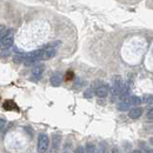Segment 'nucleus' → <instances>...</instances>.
Returning a JSON list of instances; mask_svg holds the SVG:
<instances>
[{
  "label": "nucleus",
  "instance_id": "obj_11",
  "mask_svg": "<svg viewBox=\"0 0 153 153\" xmlns=\"http://www.w3.org/2000/svg\"><path fill=\"white\" fill-rule=\"evenodd\" d=\"M128 100H130V104L133 105V106H138L140 105L143 101H141V98L138 96H132V97H128Z\"/></svg>",
  "mask_w": 153,
  "mask_h": 153
},
{
  "label": "nucleus",
  "instance_id": "obj_23",
  "mask_svg": "<svg viewBox=\"0 0 153 153\" xmlns=\"http://www.w3.org/2000/svg\"><path fill=\"white\" fill-rule=\"evenodd\" d=\"M132 153H141V151H140V150H134Z\"/></svg>",
  "mask_w": 153,
  "mask_h": 153
},
{
  "label": "nucleus",
  "instance_id": "obj_20",
  "mask_svg": "<svg viewBox=\"0 0 153 153\" xmlns=\"http://www.w3.org/2000/svg\"><path fill=\"white\" fill-rule=\"evenodd\" d=\"M74 153H85V149L82 146H78L76 149V151H74Z\"/></svg>",
  "mask_w": 153,
  "mask_h": 153
},
{
  "label": "nucleus",
  "instance_id": "obj_3",
  "mask_svg": "<svg viewBox=\"0 0 153 153\" xmlns=\"http://www.w3.org/2000/svg\"><path fill=\"white\" fill-rule=\"evenodd\" d=\"M13 45V37H12V30L0 40V50H8Z\"/></svg>",
  "mask_w": 153,
  "mask_h": 153
},
{
  "label": "nucleus",
  "instance_id": "obj_24",
  "mask_svg": "<svg viewBox=\"0 0 153 153\" xmlns=\"http://www.w3.org/2000/svg\"><path fill=\"white\" fill-rule=\"evenodd\" d=\"M151 144H152V145H153V138H152V139H151Z\"/></svg>",
  "mask_w": 153,
  "mask_h": 153
},
{
  "label": "nucleus",
  "instance_id": "obj_1",
  "mask_svg": "<svg viewBox=\"0 0 153 153\" xmlns=\"http://www.w3.org/2000/svg\"><path fill=\"white\" fill-rule=\"evenodd\" d=\"M121 86H123V81H121V76H114L112 78V88H111V100L115 101L117 97L119 96L120 93V90H121Z\"/></svg>",
  "mask_w": 153,
  "mask_h": 153
},
{
  "label": "nucleus",
  "instance_id": "obj_22",
  "mask_svg": "<svg viewBox=\"0 0 153 153\" xmlns=\"http://www.w3.org/2000/svg\"><path fill=\"white\" fill-rule=\"evenodd\" d=\"M145 153H153V150H151V149H147V150L145 151Z\"/></svg>",
  "mask_w": 153,
  "mask_h": 153
},
{
  "label": "nucleus",
  "instance_id": "obj_21",
  "mask_svg": "<svg viewBox=\"0 0 153 153\" xmlns=\"http://www.w3.org/2000/svg\"><path fill=\"white\" fill-rule=\"evenodd\" d=\"M146 117H147V119H153V108L149 110V112L146 113Z\"/></svg>",
  "mask_w": 153,
  "mask_h": 153
},
{
  "label": "nucleus",
  "instance_id": "obj_18",
  "mask_svg": "<svg viewBox=\"0 0 153 153\" xmlns=\"http://www.w3.org/2000/svg\"><path fill=\"white\" fill-rule=\"evenodd\" d=\"M73 78H74L73 72H72V71H68V72L66 73V76H65V80H66V81H70V80H72Z\"/></svg>",
  "mask_w": 153,
  "mask_h": 153
},
{
  "label": "nucleus",
  "instance_id": "obj_15",
  "mask_svg": "<svg viewBox=\"0 0 153 153\" xmlns=\"http://www.w3.org/2000/svg\"><path fill=\"white\" fill-rule=\"evenodd\" d=\"M141 101L145 104H152L153 102V96L152 94H145L141 98Z\"/></svg>",
  "mask_w": 153,
  "mask_h": 153
},
{
  "label": "nucleus",
  "instance_id": "obj_7",
  "mask_svg": "<svg viewBox=\"0 0 153 153\" xmlns=\"http://www.w3.org/2000/svg\"><path fill=\"white\" fill-rule=\"evenodd\" d=\"M143 108L141 107H139V106H134L133 108H131L130 110V112H128V117L131 118V119H138V118H140L141 114H143Z\"/></svg>",
  "mask_w": 153,
  "mask_h": 153
},
{
  "label": "nucleus",
  "instance_id": "obj_2",
  "mask_svg": "<svg viewBox=\"0 0 153 153\" xmlns=\"http://www.w3.org/2000/svg\"><path fill=\"white\" fill-rule=\"evenodd\" d=\"M50 147V138L46 133H40L38 137V152L45 153L47 152Z\"/></svg>",
  "mask_w": 153,
  "mask_h": 153
},
{
  "label": "nucleus",
  "instance_id": "obj_12",
  "mask_svg": "<svg viewBox=\"0 0 153 153\" xmlns=\"http://www.w3.org/2000/svg\"><path fill=\"white\" fill-rule=\"evenodd\" d=\"M96 145L93 143H87L86 144V153H96Z\"/></svg>",
  "mask_w": 153,
  "mask_h": 153
},
{
  "label": "nucleus",
  "instance_id": "obj_10",
  "mask_svg": "<svg viewBox=\"0 0 153 153\" xmlns=\"http://www.w3.org/2000/svg\"><path fill=\"white\" fill-rule=\"evenodd\" d=\"M51 85L54 86V87H58L61 85V76L60 73H54L53 76H51Z\"/></svg>",
  "mask_w": 153,
  "mask_h": 153
},
{
  "label": "nucleus",
  "instance_id": "obj_13",
  "mask_svg": "<svg viewBox=\"0 0 153 153\" xmlns=\"http://www.w3.org/2000/svg\"><path fill=\"white\" fill-rule=\"evenodd\" d=\"M10 31H11V30H7L5 25H0V40L4 38L6 34H8Z\"/></svg>",
  "mask_w": 153,
  "mask_h": 153
},
{
  "label": "nucleus",
  "instance_id": "obj_6",
  "mask_svg": "<svg viewBox=\"0 0 153 153\" xmlns=\"http://www.w3.org/2000/svg\"><path fill=\"white\" fill-rule=\"evenodd\" d=\"M44 65H37L33 67V71H32V80L34 81H38L39 79L42 76V72H44Z\"/></svg>",
  "mask_w": 153,
  "mask_h": 153
},
{
  "label": "nucleus",
  "instance_id": "obj_9",
  "mask_svg": "<svg viewBox=\"0 0 153 153\" xmlns=\"http://www.w3.org/2000/svg\"><path fill=\"white\" fill-rule=\"evenodd\" d=\"M130 106H131L130 100H128V98H126V99L120 100V102L117 105V108L119 111H127V110H130Z\"/></svg>",
  "mask_w": 153,
  "mask_h": 153
},
{
  "label": "nucleus",
  "instance_id": "obj_19",
  "mask_svg": "<svg viewBox=\"0 0 153 153\" xmlns=\"http://www.w3.org/2000/svg\"><path fill=\"white\" fill-rule=\"evenodd\" d=\"M5 125H6V120H5L4 118H0V133H1V131L4 130Z\"/></svg>",
  "mask_w": 153,
  "mask_h": 153
},
{
  "label": "nucleus",
  "instance_id": "obj_5",
  "mask_svg": "<svg viewBox=\"0 0 153 153\" xmlns=\"http://www.w3.org/2000/svg\"><path fill=\"white\" fill-rule=\"evenodd\" d=\"M108 92H110V87L104 84V82H99L96 87V94L99 98H105V97L108 96Z\"/></svg>",
  "mask_w": 153,
  "mask_h": 153
},
{
  "label": "nucleus",
  "instance_id": "obj_17",
  "mask_svg": "<svg viewBox=\"0 0 153 153\" xmlns=\"http://www.w3.org/2000/svg\"><path fill=\"white\" fill-rule=\"evenodd\" d=\"M96 153H106V145H105V143H101L100 144L99 149L96 150Z\"/></svg>",
  "mask_w": 153,
  "mask_h": 153
},
{
  "label": "nucleus",
  "instance_id": "obj_4",
  "mask_svg": "<svg viewBox=\"0 0 153 153\" xmlns=\"http://www.w3.org/2000/svg\"><path fill=\"white\" fill-rule=\"evenodd\" d=\"M60 144H61V135L60 134H53L52 137V145L50 147V150H47L48 153H58L60 149Z\"/></svg>",
  "mask_w": 153,
  "mask_h": 153
},
{
  "label": "nucleus",
  "instance_id": "obj_14",
  "mask_svg": "<svg viewBox=\"0 0 153 153\" xmlns=\"http://www.w3.org/2000/svg\"><path fill=\"white\" fill-rule=\"evenodd\" d=\"M71 150H72V143L71 141H66L61 153H71Z\"/></svg>",
  "mask_w": 153,
  "mask_h": 153
},
{
  "label": "nucleus",
  "instance_id": "obj_8",
  "mask_svg": "<svg viewBox=\"0 0 153 153\" xmlns=\"http://www.w3.org/2000/svg\"><path fill=\"white\" fill-rule=\"evenodd\" d=\"M2 107L6 111H17V112L19 111V107L17 106V104L13 100H6L4 102V105H2Z\"/></svg>",
  "mask_w": 153,
  "mask_h": 153
},
{
  "label": "nucleus",
  "instance_id": "obj_16",
  "mask_svg": "<svg viewBox=\"0 0 153 153\" xmlns=\"http://www.w3.org/2000/svg\"><path fill=\"white\" fill-rule=\"evenodd\" d=\"M84 97H85L86 99H91V98L93 97V88H88V90H86V91L84 92Z\"/></svg>",
  "mask_w": 153,
  "mask_h": 153
}]
</instances>
